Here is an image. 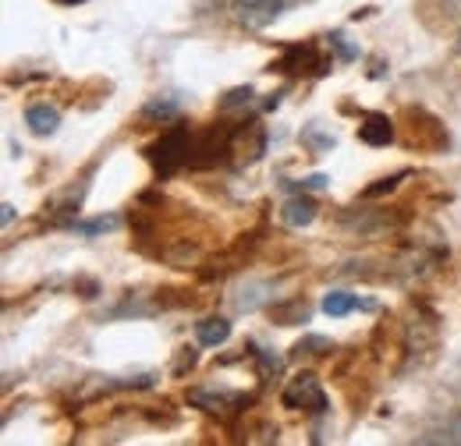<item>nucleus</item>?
<instances>
[{
	"label": "nucleus",
	"instance_id": "9d476101",
	"mask_svg": "<svg viewBox=\"0 0 461 446\" xmlns=\"http://www.w3.org/2000/svg\"><path fill=\"white\" fill-rule=\"evenodd\" d=\"M249 96H252V89H234V93H228L224 107H234V103H241V100H249Z\"/></svg>",
	"mask_w": 461,
	"mask_h": 446
},
{
	"label": "nucleus",
	"instance_id": "f03ea898",
	"mask_svg": "<svg viewBox=\"0 0 461 446\" xmlns=\"http://www.w3.org/2000/svg\"><path fill=\"white\" fill-rule=\"evenodd\" d=\"M312 404V411H323V393L316 387V379L312 376H302V379H294V387L285 393V404L288 407H298V404Z\"/></svg>",
	"mask_w": 461,
	"mask_h": 446
},
{
	"label": "nucleus",
	"instance_id": "7ed1b4c3",
	"mask_svg": "<svg viewBox=\"0 0 461 446\" xmlns=\"http://www.w3.org/2000/svg\"><path fill=\"white\" fill-rule=\"evenodd\" d=\"M25 124L32 128V135H54L60 128V113L54 107H47V103H36V107H29L25 111Z\"/></svg>",
	"mask_w": 461,
	"mask_h": 446
},
{
	"label": "nucleus",
	"instance_id": "ddd939ff",
	"mask_svg": "<svg viewBox=\"0 0 461 446\" xmlns=\"http://www.w3.org/2000/svg\"><path fill=\"white\" fill-rule=\"evenodd\" d=\"M455 443H461V422L455 425Z\"/></svg>",
	"mask_w": 461,
	"mask_h": 446
},
{
	"label": "nucleus",
	"instance_id": "6e6552de",
	"mask_svg": "<svg viewBox=\"0 0 461 446\" xmlns=\"http://www.w3.org/2000/svg\"><path fill=\"white\" fill-rule=\"evenodd\" d=\"M177 113V100H153L146 103V117H174Z\"/></svg>",
	"mask_w": 461,
	"mask_h": 446
},
{
	"label": "nucleus",
	"instance_id": "423d86ee",
	"mask_svg": "<svg viewBox=\"0 0 461 446\" xmlns=\"http://www.w3.org/2000/svg\"><path fill=\"white\" fill-rule=\"evenodd\" d=\"M391 120L387 117H369L366 124H362V138L369 142V146H387L391 142Z\"/></svg>",
	"mask_w": 461,
	"mask_h": 446
},
{
	"label": "nucleus",
	"instance_id": "f257e3e1",
	"mask_svg": "<svg viewBox=\"0 0 461 446\" xmlns=\"http://www.w3.org/2000/svg\"><path fill=\"white\" fill-rule=\"evenodd\" d=\"M285 4L288 0H238V22L249 29H263L281 14Z\"/></svg>",
	"mask_w": 461,
	"mask_h": 446
},
{
	"label": "nucleus",
	"instance_id": "9b49d317",
	"mask_svg": "<svg viewBox=\"0 0 461 446\" xmlns=\"http://www.w3.org/2000/svg\"><path fill=\"white\" fill-rule=\"evenodd\" d=\"M0 210H4V213H0V220H4V223H11V220H14V206H11V202H4Z\"/></svg>",
	"mask_w": 461,
	"mask_h": 446
},
{
	"label": "nucleus",
	"instance_id": "20e7f679",
	"mask_svg": "<svg viewBox=\"0 0 461 446\" xmlns=\"http://www.w3.org/2000/svg\"><path fill=\"white\" fill-rule=\"evenodd\" d=\"M195 336H199L203 347H217V343H224V340L230 336V323L228 319H221V316H210V319L195 323Z\"/></svg>",
	"mask_w": 461,
	"mask_h": 446
},
{
	"label": "nucleus",
	"instance_id": "4468645a",
	"mask_svg": "<svg viewBox=\"0 0 461 446\" xmlns=\"http://www.w3.org/2000/svg\"><path fill=\"white\" fill-rule=\"evenodd\" d=\"M458 57H461V29H458Z\"/></svg>",
	"mask_w": 461,
	"mask_h": 446
},
{
	"label": "nucleus",
	"instance_id": "0eeeda50",
	"mask_svg": "<svg viewBox=\"0 0 461 446\" xmlns=\"http://www.w3.org/2000/svg\"><path fill=\"white\" fill-rule=\"evenodd\" d=\"M355 305H358V301H355V294H348V290H334V294L323 298V312H327V316H348Z\"/></svg>",
	"mask_w": 461,
	"mask_h": 446
},
{
	"label": "nucleus",
	"instance_id": "f8f14e48",
	"mask_svg": "<svg viewBox=\"0 0 461 446\" xmlns=\"http://www.w3.org/2000/svg\"><path fill=\"white\" fill-rule=\"evenodd\" d=\"M305 184H309V188H323V184H327V177H323V174H316V177H309Z\"/></svg>",
	"mask_w": 461,
	"mask_h": 446
},
{
	"label": "nucleus",
	"instance_id": "39448f33",
	"mask_svg": "<svg viewBox=\"0 0 461 446\" xmlns=\"http://www.w3.org/2000/svg\"><path fill=\"white\" fill-rule=\"evenodd\" d=\"M312 220H316V206L309 199H291V202H285V223L288 227H309Z\"/></svg>",
	"mask_w": 461,
	"mask_h": 446
},
{
	"label": "nucleus",
	"instance_id": "1a4fd4ad",
	"mask_svg": "<svg viewBox=\"0 0 461 446\" xmlns=\"http://www.w3.org/2000/svg\"><path fill=\"white\" fill-rule=\"evenodd\" d=\"M114 227H117V220H114V217H107V220L82 223V227H78V230H82V234H100V230H114Z\"/></svg>",
	"mask_w": 461,
	"mask_h": 446
}]
</instances>
